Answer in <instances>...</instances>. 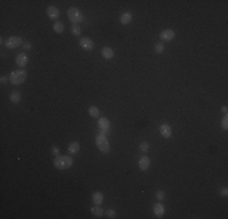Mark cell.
I'll use <instances>...</instances> for the list:
<instances>
[{
    "label": "cell",
    "mask_w": 228,
    "mask_h": 219,
    "mask_svg": "<svg viewBox=\"0 0 228 219\" xmlns=\"http://www.w3.org/2000/svg\"><path fill=\"white\" fill-rule=\"evenodd\" d=\"M58 152H60V151H58V147L53 146V147H52V154H53V155H56V156H58Z\"/></svg>",
    "instance_id": "cell-29"
},
{
    "label": "cell",
    "mask_w": 228,
    "mask_h": 219,
    "mask_svg": "<svg viewBox=\"0 0 228 219\" xmlns=\"http://www.w3.org/2000/svg\"><path fill=\"white\" fill-rule=\"evenodd\" d=\"M92 201H93L95 205L101 206L102 203H103V193L101 191H95L93 195H92Z\"/></svg>",
    "instance_id": "cell-14"
},
{
    "label": "cell",
    "mask_w": 228,
    "mask_h": 219,
    "mask_svg": "<svg viewBox=\"0 0 228 219\" xmlns=\"http://www.w3.org/2000/svg\"><path fill=\"white\" fill-rule=\"evenodd\" d=\"M1 83H2V84L7 83V78L5 77V76H2V77H1Z\"/></svg>",
    "instance_id": "cell-30"
},
{
    "label": "cell",
    "mask_w": 228,
    "mask_h": 219,
    "mask_svg": "<svg viewBox=\"0 0 228 219\" xmlns=\"http://www.w3.org/2000/svg\"><path fill=\"white\" fill-rule=\"evenodd\" d=\"M79 150H80V145H79V142L78 141H72L69 144V146H68V152H69L71 155H75V154H78Z\"/></svg>",
    "instance_id": "cell-15"
},
{
    "label": "cell",
    "mask_w": 228,
    "mask_h": 219,
    "mask_svg": "<svg viewBox=\"0 0 228 219\" xmlns=\"http://www.w3.org/2000/svg\"><path fill=\"white\" fill-rule=\"evenodd\" d=\"M89 115L91 117H93V118H97V117L100 116V110L96 106H91L89 108Z\"/></svg>",
    "instance_id": "cell-19"
},
{
    "label": "cell",
    "mask_w": 228,
    "mask_h": 219,
    "mask_svg": "<svg viewBox=\"0 0 228 219\" xmlns=\"http://www.w3.org/2000/svg\"><path fill=\"white\" fill-rule=\"evenodd\" d=\"M159 37H160L162 40H164V41H170V40H172V39L175 38V32L172 29H165V31H163L160 33Z\"/></svg>",
    "instance_id": "cell-8"
},
{
    "label": "cell",
    "mask_w": 228,
    "mask_h": 219,
    "mask_svg": "<svg viewBox=\"0 0 228 219\" xmlns=\"http://www.w3.org/2000/svg\"><path fill=\"white\" fill-rule=\"evenodd\" d=\"M10 100H11L13 103H18L21 101V94H20L18 91H12L11 95H10Z\"/></svg>",
    "instance_id": "cell-18"
},
{
    "label": "cell",
    "mask_w": 228,
    "mask_h": 219,
    "mask_svg": "<svg viewBox=\"0 0 228 219\" xmlns=\"http://www.w3.org/2000/svg\"><path fill=\"white\" fill-rule=\"evenodd\" d=\"M165 46L163 43H157L155 44V48H154V51L157 52V54H162V52L164 51Z\"/></svg>",
    "instance_id": "cell-23"
},
{
    "label": "cell",
    "mask_w": 228,
    "mask_h": 219,
    "mask_svg": "<svg viewBox=\"0 0 228 219\" xmlns=\"http://www.w3.org/2000/svg\"><path fill=\"white\" fill-rule=\"evenodd\" d=\"M25 49H30V44H25Z\"/></svg>",
    "instance_id": "cell-32"
},
{
    "label": "cell",
    "mask_w": 228,
    "mask_h": 219,
    "mask_svg": "<svg viewBox=\"0 0 228 219\" xmlns=\"http://www.w3.org/2000/svg\"><path fill=\"white\" fill-rule=\"evenodd\" d=\"M160 134H162V136L165 138V139H169V138H171V135H172V129L170 127V124H167V123H163L162 126H160Z\"/></svg>",
    "instance_id": "cell-7"
},
{
    "label": "cell",
    "mask_w": 228,
    "mask_h": 219,
    "mask_svg": "<svg viewBox=\"0 0 228 219\" xmlns=\"http://www.w3.org/2000/svg\"><path fill=\"white\" fill-rule=\"evenodd\" d=\"M91 213H92V214H93V216H95L96 218H101L102 216H103V213H104V212H103V209H102L101 207L96 205V207H95V206L91 207Z\"/></svg>",
    "instance_id": "cell-17"
},
{
    "label": "cell",
    "mask_w": 228,
    "mask_h": 219,
    "mask_svg": "<svg viewBox=\"0 0 228 219\" xmlns=\"http://www.w3.org/2000/svg\"><path fill=\"white\" fill-rule=\"evenodd\" d=\"M53 31L56 32V33H62L64 31V25L62 22H55V25H53Z\"/></svg>",
    "instance_id": "cell-20"
},
{
    "label": "cell",
    "mask_w": 228,
    "mask_h": 219,
    "mask_svg": "<svg viewBox=\"0 0 228 219\" xmlns=\"http://www.w3.org/2000/svg\"><path fill=\"white\" fill-rule=\"evenodd\" d=\"M222 112H223L225 115H227V106H223V107H222Z\"/></svg>",
    "instance_id": "cell-31"
},
{
    "label": "cell",
    "mask_w": 228,
    "mask_h": 219,
    "mask_svg": "<svg viewBox=\"0 0 228 219\" xmlns=\"http://www.w3.org/2000/svg\"><path fill=\"white\" fill-rule=\"evenodd\" d=\"M79 43H80V46H81L84 50H86V51H90V50H92V49L95 48L93 41H92L90 38H86V37H83V38L80 39Z\"/></svg>",
    "instance_id": "cell-6"
},
{
    "label": "cell",
    "mask_w": 228,
    "mask_h": 219,
    "mask_svg": "<svg viewBox=\"0 0 228 219\" xmlns=\"http://www.w3.org/2000/svg\"><path fill=\"white\" fill-rule=\"evenodd\" d=\"M96 145L97 147L100 149V151L103 154H108L111 151V147H109V142L106 139V136L103 134H98L96 136Z\"/></svg>",
    "instance_id": "cell-4"
},
{
    "label": "cell",
    "mask_w": 228,
    "mask_h": 219,
    "mask_svg": "<svg viewBox=\"0 0 228 219\" xmlns=\"http://www.w3.org/2000/svg\"><path fill=\"white\" fill-rule=\"evenodd\" d=\"M139 150H141L142 152H147V151L149 150V145H148V142L147 141L141 142V145H139Z\"/></svg>",
    "instance_id": "cell-24"
},
{
    "label": "cell",
    "mask_w": 228,
    "mask_h": 219,
    "mask_svg": "<svg viewBox=\"0 0 228 219\" xmlns=\"http://www.w3.org/2000/svg\"><path fill=\"white\" fill-rule=\"evenodd\" d=\"M71 31H72V34L75 36V37L80 36V33H81V28L79 27V25H73L72 28H71Z\"/></svg>",
    "instance_id": "cell-22"
},
{
    "label": "cell",
    "mask_w": 228,
    "mask_h": 219,
    "mask_svg": "<svg viewBox=\"0 0 228 219\" xmlns=\"http://www.w3.org/2000/svg\"><path fill=\"white\" fill-rule=\"evenodd\" d=\"M149 164H151V161H149V158H148L147 156L141 157V159H139V169H141V170H147L148 167H149Z\"/></svg>",
    "instance_id": "cell-12"
},
{
    "label": "cell",
    "mask_w": 228,
    "mask_h": 219,
    "mask_svg": "<svg viewBox=\"0 0 228 219\" xmlns=\"http://www.w3.org/2000/svg\"><path fill=\"white\" fill-rule=\"evenodd\" d=\"M131 21H132V13L129 12V11L124 12L121 15V17H120V22H121L123 25H129Z\"/></svg>",
    "instance_id": "cell-16"
},
{
    "label": "cell",
    "mask_w": 228,
    "mask_h": 219,
    "mask_svg": "<svg viewBox=\"0 0 228 219\" xmlns=\"http://www.w3.org/2000/svg\"><path fill=\"white\" fill-rule=\"evenodd\" d=\"M98 127L101 129H108L109 127V122H108V119L106 118V117H103L100 119V122H98Z\"/></svg>",
    "instance_id": "cell-21"
},
{
    "label": "cell",
    "mask_w": 228,
    "mask_h": 219,
    "mask_svg": "<svg viewBox=\"0 0 228 219\" xmlns=\"http://www.w3.org/2000/svg\"><path fill=\"white\" fill-rule=\"evenodd\" d=\"M16 64H17V66H20V67H25V64H28V56L25 54H23V52L18 54L16 56Z\"/></svg>",
    "instance_id": "cell-9"
},
{
    "label": "cell",
    "mask_w": 228,
    "mask_h": 219,
    "mask_svg": "<svg viewBox=\"0 0 228 219\" xmlns=\"http://www.w3.org/2000/svg\"><path fill=\"white\" fill-rule=\"evenodd\" d=\"M67 15H68V18L73 22V25H78L79 22H83V20H84V15L80 12L79 9H76L74 6L68 9Z\"/></svg>",
    "instance_id": "cell-3"
},
{
    "label": "cell",
    "mask_w": 228,
    "mask_h": 219,
    "mask_svg": "<svg viewBox=\"0 0 228 219\" xmlns=\"http://www.w3.org/2000/svg\"><path fill=\"white\" fill-rule=\"evenodd\" d=\"M53 166L57 169H68L73 166V158L69 156H56L53 159Z\"/></svg>",
    "instance_id": "cell-1"
},
{
    "label": "cell",
    "mask_w": 228,
    "mask_h": 219,
    "mask_svg": "<svg viewBox=\"0 0 228 219\" xmlns=\"http://www.w3.org/2000/svg\"><path fill=\"white\" fill-rule=\"evenodd\" d=\"M153 211H154V214H155L158 218H162V217L164 216V213H165L164 206H163L162 203H159V202L154 205V207H153Z\"/></svg>",
    "instance_id": "cell-11"
},
{
    "label": "cell",
    "mask_w": 228,
    "mask_h": 219,
    "mask_svg": "<svg viewBox=\"0 0 228 219\" xmlns=\"http://www.w3.org/2000/svg\"><path fill=\"white\" fill-rule=\"evenodd\" d=\"M222 128L228 129V116L227 115H225L223 119H222Z\"/></svg>",
    "instance_id": "cell-27"
},
{
    "label": "cell",
    "mask_w": 228,
    "mask_h": 219,
    "mask_svg": "<svg viewBox=\"0 0 228 219\" xmlns=\"http://www.w3.org/2000/svg\"><path fill=\"white\" fill-rule=\"evenodd\" d=\"M155 197L159 200V201H163L165 198V193L163 191V190H158L157 191V195H155Z\"/></svg>",
    "instance_id": "cell-25"
},
{
    "label": "cell",
    "mask_w": 228,
    "mask_h": 219,
    "mask_svg": "<svg viewBox=\"0 0 228 219\" xmlns=\"http://www.w3.org/2000/svg\"><path fill=\"white\" fill-rule=\"evenodd\" d=\"M106 216H107V218H115V211L114 209H107L106 211Z\"/></svg>",
    "instance_id": "cell-26"
},
{
    "label": "cell",
    "mask_w": 228,
    "mask_h": 219,
    "mask_svg": "<svg viewBox=\"0 0 228 219\" xmlns=\"http://www.w3.org/2000/svg\"><path fill=\"white\" fill-rule=\"evenodd\" d=\"M101 52H102V56L104 59H107V60H111V59L114 57V50L112 48H109V46H104L101 50Z\"/></svg>",
    "instance_id": "cell-13"
},
{
    "label": "cell",
    "mask_w": 228,
    "mask_h": 219,
    "mask_svg": "<svg viewBox=\"0 0 228 219\" xmlns=\"http://www.w3.org/2000/svg\"><path fill=\"white\" fill-rule=\"evenodd\" d=\"M25 79H27V72L23 71V69H16V71H13L12 73L10 74V78H9V80L12 83L13 85L22 84Z\"/></svg>",
    "instance_id": "cell-2"
},
{
    "label": "cell",
    "mask_w": 228,
    "mask_h": 219,
    "mask_svg": "<svg viewBox=\"0 0 228 219\" xmlns=\"http://www.w3.org/2000/svg\"><path fill=\"white\" fill-rule=\"evenodd\" d=\"M5 45L7 49H16L17 46L22 45V39H21V37H17V36L9 37L5 41Z\"/></svg>",
    "instance_id": "cell-5"
},
{
    "label": "cell",
    "mask_w": 228,
    "mask_h": 219,
    "mask_svg": "<svg viewBox=\"0 0 228 219\" xmlns=\"http://www.w3.org/2000/svg\"><path fill=\"white\" fill-rule=\"evenodd\" d=\"M220 195H221V196H225V197H226V196H227V195H228L227 188H223L222 190H220Z\"/></svg>",
    "instance_id": "cell-28"
},
{
    "label": "cell",
    "mask_w": 228,
    "mask_h": 219,
    "mask_svg": "<svg viewBox=\"0 0 228 219\" xmlns=\"http://www.w3.org/2000/svg\"><path fill=\"white\" fill-rule=\"evenodd\" d=\"M46 12H48V16L50 17L51 20H57V18H58V16H60V11H58V9H57L56 6H52V5L48 7Z\"/></svg>",
    "instance_id": "cell-10"
}]
</instances>
